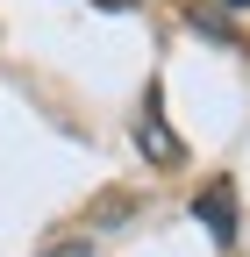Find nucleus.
<instances>
[{"label":"nucleus","instance_id":"3","mask_svg":"<svg viewBox=\"0 0 250 257\" xmlns=\"http://www.w3.org/2000/svg\"><path fill=\"white\" fill-rule=\"evenodd\" d=\"M93 8H107V15H129V8H136V0H93Z\"/></svg>","mask_w":250,"mask_h":257},{"label":"nucleus","instance_id":"4","mask_svg":"<svg viewBox=\"0 0 250 257\" xmlns=\"http://www.w3.org/2000/svg\"><path fill=\"white\" fill-rule=\"evenodd\" d=\"M222 8H250V0H222Z\"/></svg>","mask_w":250,"mask_h":257},{"label":"nucleus","instance_id":"2","mask_svg":"<svg viewBox=\"0 0 250 257\" xmlns=\"http://www.w3.org/2000/svg\"><path fill=\"white\" fill-rule=\"evenodd\" d=\"M193 214L207 221V236L214 243H236V193H229V179H214V186H200V200H193Z\"/></svg>","mask_w":250,"mask_h":257},{"label":"nucleus","instance_id":"1","mask_svg":"<svg viewBox=\"0 0 250 257\" xmlns=\"http://www.w3.org/2000/svg\"><path fill=\"white\" fill-rule=\"evenodd\" d=\"M136 143H143V157L150 165H186V143L165 128V86H150L143 93V121H136Z\"/></svg>","mask_w":250,"mask_h":257}]
</instances>
